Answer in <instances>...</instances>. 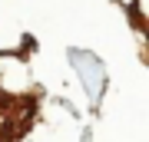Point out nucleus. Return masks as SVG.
I'll use <instances>...</instances> for the list:
<instances>
[{
	"label": "nucleus",
	"mask_w": 149,
	"mask_h": 142,
	"mask_svg": "<svg viewBox=\"0 0 149 142\" xmlns=\"http://www.w3.org/2000/svg\"><path fill=\"white\" fill-rule=\"evenodd\" d=\"M33 119V103L30 99H13V96H0V142L20 139V132Z\"/></svg>",
	"instance_id": "1"
}]
</instances>
